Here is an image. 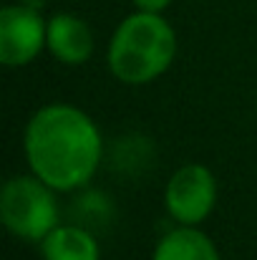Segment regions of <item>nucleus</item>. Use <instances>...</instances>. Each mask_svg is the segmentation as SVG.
<instances>
[{
	"instance_id": "f257e3e1",
	"label": "nucleus",
	"mask_w": 257,
	"mask_h": 260,
	"mask_svg": "<svg viewBox=\"0 0 257 260\" xmlns=\"http://www.w3.org/2000/svg\"><path fill=\"white\" fill-rule=\"evenodd\" d=\"M25 157L35 177L68 192L84 187L101 162V134L93 119L68 104H51L25 126Z\"/></svg>"
},
{
	"instance_id": "f03ea898",
	"label": "nucleus",
	"mask_w": 257,
	"mask_h": 260,
	"mask_svg": "<svg viewBox=\"0 0 257 260\" xmlns=\"http://www.w3.org/2000/svg\"><path fill=\"white\" fill-rule=\"evenodd\" d=\"M176 36L159 13L139 10L121 20L108 43V69L124 84H149L174 61Z\"/></svg>"
},
{
	"instance_id": "7ed1b4c3",
	"label": "nucleus",
	"mask_w": 257,
	"mask_h": 260,
	"mask_svg": "<svg viewBox=\"0 0 257 260\" xmlns=\"http://www.w3.org/2000/svg\"><path fill=\"white\" fill-rule=\"evenodd\" d=\"M0 217L5 228L30 243H43L46 235L58 228V202L53 187L41 177H13L0 194Z\"/></svg>"
},
{
	"instance_id": "20e7f679",
	"label": "nucleus",
	"mask_w": 257,
	"mask_h": 260,
	"mask_svg": "<svg viewBox=\"0 0 257 260\" xmlns=\"http://www.w3.org/2000/svg\"><path fill=\"white\" fill-rule=\"evenodd\" d=\"M217 200L214 174L202 165H187L167 184V210L181 225H197L209 217Z\"/></svg>"
},
{
	"instance_id": "39448f33",
	"label": "nucleus",
	"mask_w": 257,
	"mask_h": 260,
	"mask_svg": "<svg viewBox=\"0 0 257 260\" xmlns=\"http://www.w3.org/2000/svg\"><path fill=\"white\" fill-rule=\"evenodd\" d=\"M48 38V23L28 5H8L0 10V61L5 66L30 63Z\"/></svg>"
},
{
	"instance_id": "423d86ee",
	"label": "nucleus",
	"mask_w": 257,
	"mask_h": 260,
	"mask_svg": "<svg viewBox=\"0 0 257 260\" xmlns=\"http://www.w3.org/2000/svg\"><path fill=\"white\" fill-rule=\"evenodd\" d=\"M46 46L51 48V53L68 63H84L93 53V33L88 28V23L71 15V13H58L48 20V38Z\"/></svg>"
},
{
	"instance_id": "0eeeda50",
	"label": "nucleus",
	"mask_w": 257,
	"mask_h": 260,
	"mask_svg": "<svg viewBox=\"0 0 257 260\" xmlns=\"http://www.w3.org/2000/svg\"><path fill=\"white\" fill-rule=\"evenodd\" d=\"M41 245L46 260H98L96 238L76 225L53 228Z\"/></svg>"
},
{
	"instance_id": "6e6552de",
	"label": "nucleus",
	"mask_w": 257,
	"mask_h": 260,
	"mask_svg": "<svg viewBox=\"0 0 257 260\" xmlns=\"http://www.w3.org/2000/svg\"><path fill=\"white\" fill-rule=\"evenodd\" d=\"M152 260H219L214 243L192 228H179L164 235Z\"/></svg>"
},
{
	"instance_id": "1a4fd4ad",
	"label": "nucleus",
	"mask_w": 257,
	"mask_h": 260,
	"mask_svg": "<svg viewBox=\"0 0 257 260\" xmlns=\"http://www.w3.org/2000/svg\"><path fill=\"white\" fill-rule=\"evenodd\" d=\"M171 0H134V5L139 10H146V13H162Z\"/></svg>"
},
{
	"instance_id": "9d476101",
	"label": "nucleus",
	"mask_w": 257,
	"mask_h": 260,
	"mask_svg": "<svg viewBox=\"0 0 257 260\" xmlns=\"http://www.w3.org/2000/svg\"><path fill=\"white\" fill-rule=\"evenodd\" d=\"M23 5H28V8H35V10H41L43 0H23Z\"/></svg>"
}]
</instances>
